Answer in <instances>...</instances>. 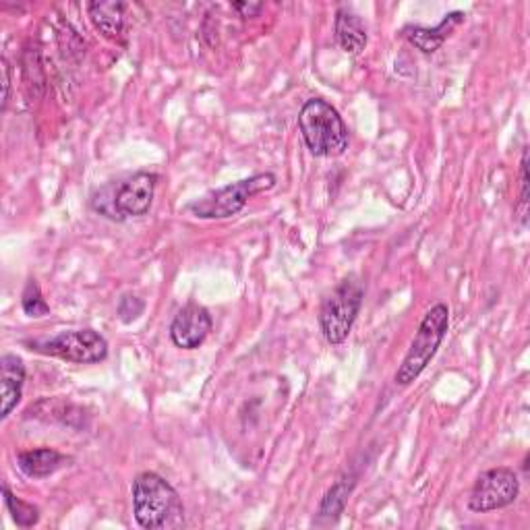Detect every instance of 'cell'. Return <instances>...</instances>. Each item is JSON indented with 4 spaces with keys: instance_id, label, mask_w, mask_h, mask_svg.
I'll return each mask as SVG.
<instances>
[{
    "instance_id": "4",
    "label": "cell",
    "mask_w": 530,
    "mask_h": 530,
    "mask_svg": "<svg viewBox=\"0 0 530 530\" xmlns=\"http://www.w3.org/2000/svg\"><path fill=\"white\" fill-rule=\"evenodd\" d=\"M363 297V282L357 276H348L323 299L319 309V326L323 338L330 344H342L348 338L361 311Z\"/></svg>"
},
{
    "instance_id": "15",
    "label": "cell",
    "mask_w": 530,
    "mask_h": 530,
    "mask_svg": "<svg viewBox=\"0 0 530 530\" xmlns=\"http://www.w3.org/2000/svg\"><path fill=\"white\" fill-rule=\"evenodd\" d=\"M355 487V481L352 479H340L328 493L326 497L321 499V506H319V518H328L330 522H336L340 518V514L344 512V506L348 502V495Z\"/></svg>"
},
{
    "instance_id": "12",
    "label": "cell",
    "mask_w": 530,
    "mask_h": 530,
    "mask_svg": "<svg viewBox=\"0 0 530 530\" xmlns=\"http://www.w3.org/2000/svg\"><path fill=\"white\" fill-rule=\"evenodd\" d=\"M94 27L108 40H119L125 29V5L116 0H100V3L87 5Z\"/></svg>"
},
{
    "instance_id": "3",
    "label": "cell",
    "mask_w": 530,
    "mask_h": 530,
    "mask_svg": "<svg viewBox=\"0 0 530 530\" xmlns=\"http://www.w3.org/2000/svg\"><path fill=\"white\" fill-rule=\"evenodd\" d=\"M448 330H450V309L444 303H437L425 313L415 338L410 342L406 357L396 371L394 379L398 386H410L412 381L427 369V365L435 357L439 344L444 342Z\"/></svg>"
},
{
    "instance_id": "17",
    "label": "cell",
    "mask_w": 530,
    "mask_h": 530,
    "mask_svg": "<svg viewBox=\"0 0 530 530\" xmlns=\"http://www.w3.org/2000/svg\"><path fill=\"white\" fill-rule=\"evenodd\" d=\"M21 307H23V313L27 317H36V319L50 313V307L44 301L42 290H40L36 280H27L25 290H23V297H21Z\"/></svg>"
},
{
    "instance_id": "10",
    "label": "cell",
    "mask_w": 530,
    "mask_h": 530,
    "mask_svg": "<svg viewBox=\"0 0 530 530\" xmlns=\"http://www.w3.org/2000/svg\"><path fill=\"white\" fill-rule=\"evenodd\" d=\"M25 384V365L17 355L0 359V419H9L17 408Z\"/></svg>"
},
{
    "instance_id": "8",
    "label": "cell",
    "mask_w": 530,
    "mask_h": 530,
    "mask_svg": "<svg viewBox=\"0 0 530 530\" xmlns=\"http://www.w3.org/2000/svg\"><path fill=\"white\" fill-rule=\"evenodd\" d=\"M210 332H212L210 311L197 303H189L174 315L170 326V340L174 342L176 348L195 350L208 340Z\"/></svg>"
},
{
    "instance_id": "13",
    "label": "cell",
    "mask_w": 530,
    "mask_h": 530,
    "mask_svg": "<svg viewBox=\"0 0 530 530\" xmlns=\"http://www.w3.org/2000/svg\"><path fill=\"white\" fill-rule=\"evenodd\" d=\"M336 40L340 48L348 54H361L367 46V29L363 19L350 9H340L336 13Z\"/></svg>"
},
{
    "instance_id": "9",
    "label": "cell",
    "mask_w": 530,
    "mask_h": 530,
    "mask_svg": "<svg viewBox=\"0 0 530 530\" xmlns=\"http://www.w3.org/2000/svg\"><path fill=\"white\" fill-rule=\"evenodd\" d=\"M158 176L152 172H137L114 191V205L119 216L139 218L152 208Z\"/></svg>"
},
{
    "instance_id": "2",
    "label": "cell",
    "mask_w": 530,
    "mask_h": 530,
    "mask_svg": "<svg viewBox=\"0 0 530 530\" xmlns=\"http://www.w3.org/2000/svg\"><path fill=\"white\" fill-rule=\"evenodd\" d=\"M299 129L309 152L317 158H338L348 150V129L340 112L326 100L313 98L301 108Z\"/></svg>"
},
{
    "instance_id": "19",
    "label": "cell",
    "mask_w": 530,
    "mask_h": 530,
    "mask_svg": "<svg viewBox=\"0 0 530 530\" xmlns=\"http://www.w3.org/2000/svg\"><path fill=\"white\" fill-rule=\"evenodd\" d=\"M143 313V301L137 299V297H131V294H127V297L121 299V305H119V315L125 323H131L135 321L139 315Z\"/></svg>"
},
{
    "instance_id": "7",
    "label": "cell",
    "mask_w": 530,
    "mask_h": 530,
    "mask_svg": "<svg viewBox=\"0 0 530 530\" xmlns=\"http://www.w3.org/2000/svg\"><path fill=\"white\" fill-rule=\"evenodd\" d=\"M520 495V481L512 468L499 466L483 473L468 495V508L475 514H487L512 506Z\"/></svg>"
},
{
    "instance_id": "20",
    "label": "cell",
    "mask_w": 530,
    "mask_h": 530,
    "mask_svg": "<svg viewBox=\"0 0 530 530\" xmlns=\"http://www.w3.org/2000/svg\"><path fill=\"white\" fill-rule=\"evenodd\" d=\"M232 9H237L241 13V17L249 19V17H257L259 11L263 9L261 3H234Z\"/></svg>"
},
{
    "instance_id": "16",
    "label": "cell",
    "mask_w": 530,
    "mask_h": 530,
    "mask_svg": "<svg viewBox=\"0 0 530 530\" xmlns=\"http://www.w3.org/2000/svg\"><path fill=\"white\" fill-rule=\"evenodd\" d=\"M3 495H5V504L15 520L17 526L21 528H32L40 522V510L32 504H27L23 502V499H19L17 495L11 493V489L7 485H3Z\"/></svg>"
},
{
    "instance_id": "11",
    "label": "cell",
    "mask_w": 530,
    "mask_h": 530,
    "mask_svg": "<svg viewBox=\"0 0 530 530\" xmlns=\"http://www.w3.org/2000/svg\"><path fill=\"white\" fill-rule=\"evenodd\" d=\"M464 21V13L462 11H454L448 13L444 19H441L439 25L435 27H406L404 29V38L419 48L425 54H433L437 52L444 42L452 36L454 29Z\"/></svg>"
},
{
    "instance_id": "6",
    "label": "cell",
    "mask_w": 530,
    "mask_h": 530,
    "mask_svg": "<svg viewBox=\"0 0 530 530\" xmlns=\"http://www.w3.org/2000/svg\"><path fill=\"white\" fill-rule=\"evenodd\" d=\"M27 346L42 355L77 365H96L108 357V342L96 330L61 332L48 340L29 342Z\"/></svg>"
},
{
    "instance_id": "5",
    "label": "cell",
    "mask_w": 530,
    "mask_h": 530,
    "mask_svg": "<svg viewBox=\"0 0 530 530\" xmlns=\"http://www.w3.org/2000/svg\"><path fill=\"white\" fill-rule=\"evenodd\" d=\"M274 185H276V176L272 172L255 174L251 179L226 185L210 195H205L203 199L193 201L187 210L201 220H226L237 216L249 203L251 197L274 189Z\"/></svg>"
},
{
    "instance_id": "1",
    "label": "cell",
    "mask_w": 530,
    "mask_h": 530,
    "mask_svg": "<svg viewBox=\"0 0 530 530\" xmlns=\"http://www.w3.org/2000/svg\"><path fill=\"white\" fill-rule=\"evenodd\" d=\"M133 514L145 530H174L185 524L181 495L156 473H141L133 481Z\"/></svg>"
},
{
    "instance_id": "21",
    "label": "cell",
    "mask_w": 530,
    "mask_h": 530,
    "mask_svg": "<svg viewBox=\"0 0 530 530\" xmlns=\"http://www.w3.org/2000/svg\"><path fill=\"white\" fill-rule=\"evenodd\" d=\"M3 87H5V96H3V110L7 108L9 102V87H11V77H9V65L3 61Z\"/></svg>"
},
{
    "instance_id": "18",
    "label": "cell",
    "mask_w": 530,
    "mask_h": 530,
    "mask_svg": "<svg viewBox=\"0 0 530 530\" xmlns=\"http://www.w3.org/2000/svg\"><path fill=\"white\" fill-rule=\"evenodd\" d=\"M528 150L522 152V162H520V220L526 226V216H528Z\"/></svg>"
},
{
    "instance_id": "14",
    "label": "cell",
    "mask_w": 530,
    "mask_h": 530,
    "mask_svg": "<svg viewBox=\"0 0 530 530\" xmlns=\"http://www.w3.org/2000/svg\"><path fill=\"white\" fill-rule=\"evenodd\" d=\"M65 456L52 448H38L27 450L17 456V466L21 473L29 479H46L54 475L63 466Z\"/></svg>"
}]
</instances>
